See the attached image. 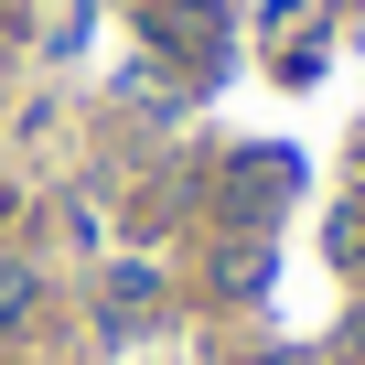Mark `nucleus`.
I'll list each match as a JSON object with an SVG mask.
<instances>
[{
  "label": "nucleus",
  "mask_w": 365,
  "mask_h": 365,
  "mask_svg": "<svg viewBox=\"0 0 365 365\" xmlns=\"http://www.w3.org/2000/svg\"><path fill=\"white\" fill-rule=\"evenodd\" d=\"M22 301H33V269H11V258H0V322H11Z\"/></svg>",
  "instance_id": "nucleus-1"
}]
</instances>
